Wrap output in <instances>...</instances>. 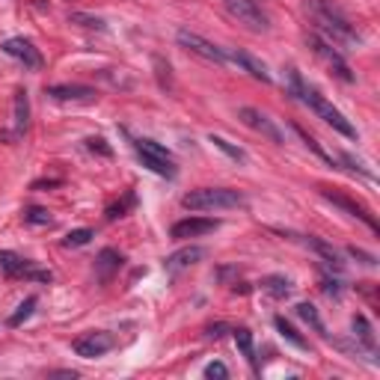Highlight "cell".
Segmentation results:
<instances>
[{"label":"cell","instance_id":"6da1fadb","mask_svg":"<svg viewBox=\"0 0 380 380\" xmlns=\"http://www.w3.org/2000/svg\"><path fill=\"white\" fill-rule=\"evenodd\" d=\"M309 9H312V18H315V24L324 33L327 42H333V45H359L357 27L348 21V15L342 12V9H336L330 0H309Z\"/></svg>","mask_w":380,"mask_h":380},{"label":"cell","instance_id":"7a4b0ae2","mask_svg":"<svg viewBox=\"0 0 380 380\" xmlns=\"http://www.w3.org/2000/svg\"><path fill=\"white\" fill-rule=\"evenodd\" d=\"M292 89H294V95L300 98V102H303L309 110H315V113L321 116V119H324V122H327L330 128H336L339 134H345V137H351V140L357 137V128H354L351 122H348L342 110H336V107L330 104V102H327V98H324L321 93H318V89L306 86L303 81H300V75L294 72V68H292Z\"/></svg>","mask_w":380,"mask_h":380},{"label":"cell","instance_id":"3957f363","mask_svg":"<svg viewBox=\"0 0 380 380\" xmlns=\"http://www.w3.org/2000/svg\"><path fill=\"white\" fill-rule=\"evenodd\" d=\"M182 205L190 211H229V208H241L244 196L229 187H199L182 196Z\"/></svg>","mask_w":380,"mask_h":380},{"label":"cell","instance_id":"277c9868","mask_svg":"<svg viewBox=\"0 0 380 380\" xmlns=\"http://www.w3.org/2000/svg\"><path fill=\"white\" fill-rule=\"evenodd\" d=\"M220 3H223V9L238 24L256 30V33H265V30L271 27L267 24V15L262 12V6H258L256 0H220Z\"/></svg>","mask_w":380,"mask_h":380},{"label":"cell","instance_id":"5b68a950","mask_svg":"<svg viewBox=\"0 0 380 380\" xmlns=\"http://www.w3.org/2000/svg\"><path fill=\"white\" fill-rule=\"evenodd\" d=\"M306 42H309V48H312V51H315L318 57H321L330 68H333V75L339 77V81H345V84H351V81H354L351 66H348V59L336 51V45H333V42H327V39H324V36H318V33H309Z\"/></svg>","mask_w":380,"mask_h":380},{"label":"cell","instance_id":"8992f818","mask_svg":"<svg viewBox=\"0 0 380 380\" xmlns=\"http://www.w3.org/2000/svg\"><path fill=\"white\" fill-rule=\"evenodd\" d=\"M175 39H178V45H182L184 51L202 57V59H208V63H214V66H226V51H223V48H217L214 42H208V39H202L199 33H190V30H178Z\"/></svg>","mask_w":380,"mask_h":380},{"label":"cell","instance_id":"52a82bcc","mask_svg":"<svg viewBox=\"0 0 380 380\" xmlns=\"http://www.w3.org/2000/svg\"><path fill=\"white\" fill-rule=\"evenodd\" d=\"M113 345H116V339L110 336V333H104V330H93V333H84L81 339H75L72 351L77 357H84V359H95V357L107 354Z\"/></svg>","mask_w":380,"mask_h":380},{"label":"cell","instance_id":"ba28073f","mask_svg":"<svg viewBox=\"0 0 380 380\" xmlns=\"http://www.w3.org/2000/svg\"><path fill=\"white\" fill-rule=\"evenodd\" d=\"M238 119H241V122L247 125V128H253V131H258L262 137H267L271 140V143H279L283 146L285 143V137H283V131H279V128L271 122V119H267L262 110H256V107H241L238 110Z\"/></svg>","mask_w":380,"mask_h":380},{"label":"cell","instance_id":"9c48e42d","mask_svg":"<svg viewBox=\"0 0 380 380\" xmlns=\"http://www.w3.org/2000/svg\"><path fill=\"white\" fill-rule=\"evenodd\" d=\"M220 229V220H205V217H187V220H178V223L169 229V235L175 241H184V238H199V235H208Z\"/></svg>","mask_w":380,"mask_h":380},{"label":"cell","instance_id":"30bf717a","mask_svg":"<svg viewBox=\"0 0 380 380\" xmlns=\"http://www.w3.org/2000/svg\"><path fill=\"white\" fill-rule=\"evenodd\" d=\"M226 51V63H235V66H241L244 72H249L256 77V81H262V84H271V72L265 68V63H258V59L253 54H247V51H235V48H223Z\"/></svg>","mask_w":380,"mask_h":380},{"label":"cell","instance_id":"8fae6325","mask_svg":"<svg viewBox=\"0 0 380 380\" xmlns=\"http://www.w3.org/2000/svg\"><path fill=\"white\" fill-rule=\"evenodd\" d=\"M3 54L21 59L27 68H39L42 66V54L33 48V42H27V39H6L3 42Z\"/></svg>","mask_w":380,"mask_h":380},{"label":"cell","instance_id":"7c38bea8","mask_svg":"<svg viewBox=\"0 0 380 380\" xmlns=\"http://www.w3.org/2000/svg\"><path fill=\"white\" fill-rule=\"evenodd\" d=\"M48 95L54 102H95L98 93L84 84H59V86H48Z\"/></svg>","mask_w":380,"mask_h":380},{"label":"cell","instance_id":"4fadbf2b","mask_svg":"<svg viewBox=\"0 0 380 380\" xmlns=\"http://www.w3.org/2000/svg\"><path fill=\"white\" fill-rule=\"evenodd\" d=\"M321 193H324V199H330L333 205L342 208V211H348V214L357 217V220H363V223H365L368 229H372V232H377V220H374L372 214H368L363 205H357L354 199H348V196H342V193H333V190H321Z\"/></svg>","mask_w":380,"mask_h":380},{"label":"cell","instance_id":"5bb4252c","mask_svg":"<svg viewBox=\"0 0 380 380\" xmlns=\"http://www.w3.org/2000/svg\"><path fill=\"white\" fill-rule=\"evenodd\" d=\"M205 256H208V253H205V247H184V249H178V253L167 256L164 267H167V271H182V267H190V265L202 262Z\"/></svg>","mask_w":380,"mask_h":380},{"label":"cell","instance_id":"9a60e30c","mask_svg":"<svg viewBox=\"0 0 380 380\" xmlns=\"http://www.w3.org/2000/svg\"><path fill=\"white\" fill-rule=\"evenodd\" d=\"M122 253H116V249H102V253H98V258H95V274H98V279H102V283H107L110 276H113L119 267H122Z\"/></svg>","mask_w":380,"mask_h":380},{"label":"cell","instance_id":"2e32d148","mask_svg":"<svg viewBox=\"0 0 380 380\" xmlns=\"http://www.w3.org/2000/svg\"><path fill=\"white\" fill-rule=\"evenodd\" d=\"M300 244L309 247V249H312V253H318V256H321L330 267H336V271H339V267H342V258H339V253H336V249L330 247L327 241H321V238H312V235H309V238H300Z\"/></svg>","mask_w":380,"mask_h":380},{"label":"cell","instance_id":"e0dca14e","mask_svg":"<svg viewBox=\"0 0 380 380\" xmlns=\"http://www.w3.org/2000/svg\"><path fill=\"white\" fill-rule=\"evenodd\" d=\"M262 292H267L271 297H276V300H285L288 294L294 292V283L288 276H265L262 279Z\"/></svg>","mask_w":380,"mask_h":380},{"label":"cell","instance_id":"ac0fdd59","mask_svg":"<svg viewBox=\"0 0 380 380\" xmlns=\"http://www.w3.org/2000/svg\"><path fill=\"white\" fill-rule=\"evenodd\" d=\"M232 336H235V345L241 348V354L247 357V363L256 368V345H253V333H249L247 327H235V330H232Z\"/></svg>","mask_w":380,"mask_h":380},{"label":"cell","instance_id":"d6986e66","mask_svg":"<svg viewBox=\"0 0 380 380\" xmlns=\"http://www.w3.org/2000/svg\"><path fill=\"white\" fill-rule=\"evenodd\" d=\"M0 267L6 274H27L30 271V262L21 258L18 253H9V249H0Z\"/></svg>","mask_w":380,"mask_h":380},{"label":"cell","instance_id":"ffe728a7","mask_svg":"<svg viewBox=\"0 0 380 380\" xmlns=\"http://www.w3.org/2000/svg\"><path fill=\"white\" fill-rule=\"evenodd\" d=\"M274 324H276V330H279V333H283V339H288V342H292L294 348H300V351H306V348H309V342H306V339L300 336L297 330H294L292 324H288L283 315H276V318H274Z\"/></svg>","mask_w":380,"mask_h":380},{"label":"cell","instance_id":"44dd1931","mask_svg":"<svg viewBox=\"0 0 380 380\" xmlns=\"http://www.w3.org/2000/svg\"><path fill=\"white\" fill-rule=\"evenodd\" d=\"M294 312L297 318H303V321L315 330V333H324V324H321V315H318V309L312 303H297L294 306Z\"/></svg>","mask_w":380,"mask_h":380},{"label":"cell","instance_id":"7402d4cb","mask_svg":"<svg viewBox=\"0 0 380 380\" xmlns=\"http://www.w3.org/2000/svg\"><path fill=\"white\" fill-rule=\"evenodd\" d=\"M354 336L368 348V351H374V333H372V324H368L363 315H357V318H354Z\"/></svg>","mask_w":380,"mask_h":380},{"label":"cell","instance_id":"603a6c76","mask_svg":"<svg viewBox=\"0 0 380 380\" xmlns=\"http://www.w3.org/2000/svg\"><path fill=\"white\" fill-rule=\"evenodd\" d=\"M27 116H30L27 93H15V134H21L27 128Z\"/></svg>","mask_w":380,"mask_h":380},{"label":"cell","instance_id":"cb8c5ba5","mask_svg":"<svg viewBox=\"0 0 380 380\" xmlns=\"http://www.w3.org/2000/svg\"><path fill=\"white\" fill-rule=\"evenodd\" d=\"M211 143L220 149V152H226L229 158H232V161H238V164H244V161H247V152H244L241 146H232V143H229V140L217 137V134H211Z\"/></svg>","mask_w":380,"mask_h":380},{"label":"cell","instance_id":"d4e9b609","mask_svg":"<svg viewBox=\"0 0 380 380\" xmlns=\"http://www.w3.org/2000/svg\"><path fill=\"white\" fill-rule=\"evenodd\" d=\"M36 303H39V300H36V297H27V300H24V303H21V306H18V312H15L12 318H9V327H21V324L27 321V318H30V315H33V309H36Z\"/></svg>","mask_w":380,"mask_h":380},{"label":"cell","instance_id":"484cf974","mask_svg":"<svg viewBox=\"0 0 380 380\" xmlns=\"http://www.w3.org/2000/svg\"><path fill=\"white\" fill-rule=\"evenodd\" d=\"M68 21H72V24H81V27H86V30H107L104 18H93V15H86V12H72V15H68Z\"/></svg>","mask_w":380,"mask_h":380},{"label":"cell","instance_id":"4316f807","mask_svg":"<svg viewBox=\"0 0 380 380\" xmlns=\"http://www.w3.org/2000/svg\"><path fill=\"white\" fill-rule=\"evenodd\" d=\"M24 220H27V223H33V226H51V214H48V208H27Z\"/></svg>","mask_w":380,"mask_h":380},{"label":"cell","instance_id":"83f0119b","mask_svg":"<svg viewBox=\"0 0 380 380\" xmlns=\"http://www.w3.org/2000/svg\"><path fill=\"white\" fill-rule=\"evenodd\" d=\"M89 238H93V229H75V232H68L66 235V247H84L89 244Z\"/></svg>","mask_w":380,"mask_h":380},{"label":"cell","instance_id":"f1b7e54d","mask_svg":"<svg viewBox=\"0 0 380 380\" xmlns=\"http://www.w3.org/2000/svg\"><path fill=\"white\" fill-rule=\"evenodd\" d=\"M131 205H134V193H128V196L122 199V202H116V205H110V208H107V220H119V217H125V211H128Z\"/></svg>","mask_w":380,"mask_h":380},{"label":"cell","instance_id":"f546056e","mask_svg":"<svg viewBox=\"0 0 380 380\" xmlns=\"http://www.w3.org/2000/svg\"><path fill=\"white\" fill-rule=\"evenodd\" d=\"M205 377H217V380H226L229 377V368L223 363H211V365H205Z\"/></svg>","mask_w":380,"mask_h":380},{"label":"cell","instance_id":"4dcf8cb0","mask_svg":"<svg viewBox=\"0 0 380 380\" xmlns=\"http://www.w3.org/2000/svg\"><path fill=\"white\" fill-rule=\"evenodd\" d=\"M86 146H89V149H93V152H98V155H104V158H110V155H113V149H110V146L104 143V140H102V137H93V140H86Z\"/></svg>","mask_w":380,"mask_h":380},{"label":"cell","instance_id":"1f68e13d","mask_svg":"<svg viewBox=\"0 0 380 380\" xmlns=\"http://www.w3.org/2000/svg\"><path fill=\"white\" fill-rule=\"evenodd\" d=\"M348 253H351L354 258H359V262H363V265H368V267H374V258H372V256H368V253H363V249H357V247H351V249H348Z\"/></svg>","mask_w":380,"mask_h":380},{"label":"cell","instance_id":"d6a6232c","mask_svg":"<svg viewBox=\"0 0 380 380\" xmlns=\"http://www.w3.org/2000/svg\"><path fill=\"white\" fill-rule=\"evenodd\" d=\"M223 330H226V324H217V327H208V339H220V336H223Z\"/></svg>","mask_w":380,"mask_h":380}]
</instances>
